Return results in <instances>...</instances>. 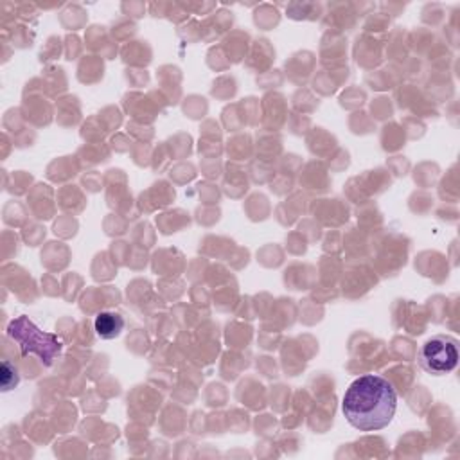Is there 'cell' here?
I'll list each match as a JSON object with an SVG mask.
<instances>
[{
    "label": "cell",
    "instance_id": "6da1fadb",
    "mask_svg": "<svg viewBox=\"0 0 460 460\" xmlns=\"http://www.w3.org/2000/svg\"><path fill=\"white\" fill-rule=\"evenodd\" d=\"M397 408L394 385L377 374L358 377L347 388L341 411L349 424L359 431H377L390 424Z\"/></svg>",
    "mask_w": 460,
    "mask_h": 460
},
{
    "label": "cell",
    "instance_id": "7a4b0ae2",
    "mask_svg": "<svg viewBox=\"0 0 460 460\" xmlns=\"http://www.w3.org/2000/svg\"><path fill=\"white\" fill-rule=\"evenodd\" d=\"M7 334L20 343L22 354H38L49 367L61 352V340L56 334L40 331L27 316H18L7 327Z\"/></svg>",
    "mask_w": 460,
    "mask_h": 460
},
{
    "label": "cell",
    "instance_id": "3957f363",
    "mask_svg": "<svg viewBox=\"0 0 460 460\" xmlns=\"http://www.w3.org/2000/svg\"><path fill=\"white\" fill-rule=\"evenodd\" d=\"M419 363L431 376H446L458 365V341L453 336L438 334L424 341L419 350Z\"/></svg>",
    "mask_w": 460,
    "mask_h": 460
},
{
    "label": "cell",
    "instance_id": "277c9868",
    "mask_svg": "<svg viewBox=\"0 0 460 460\" xmlns=\"http://www.w3.org/2000/svg\"><path fill=\"white\" fill-rule=\"evenodd\" d=\"M95 334L102 340H113L124 331V318L117 311H101L93 320Z\"/></svg>",
    "mask_w": 460,
    "mask_h": 460
},
{
    "label": "cell",
    "instance_id": "5b68a950",
    "mask_svg": "<svg viewBox=\"0 0 460 460\" xmlns=\"http://www.w3.org/2000/svg\"><path fill=\"white\" fill-rule=\"evenodd\" d=\"M0 381H2V390L7 392V390H13L18 381H20V376H18V370L16 367L11 363V361H2V376H0Z\"/></svg>",
    "mask_w": 460,
    "mask_h": 460
}]
</instances>
